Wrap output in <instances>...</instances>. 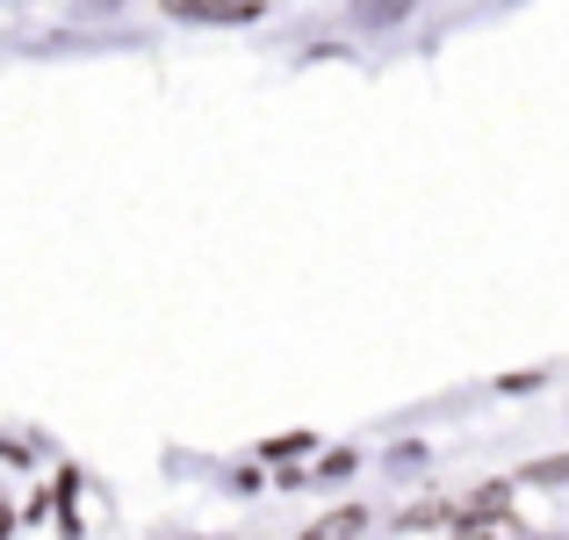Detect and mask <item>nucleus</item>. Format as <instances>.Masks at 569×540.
Masks as SVG:
<instances>
[{
  "instance_id": "f257e3e1",
  "label": "nucleus",
  "mask_w": 569,
  "mask_h": 540,
  "mask_svg": "<svg viewBox=\"0 0 569 540\" xmlns=\"http://www.w3.org/2000/svg\"><path fill=\"white\" fill-rule=\"evenodd\" d=\"M353 533H361V512H332V519H325V527L310 533V540H353Z\"/></svg>"
},
{
  "instance_id": "f03ea898",
  "label": "nucleus",
  "mask_w": 569,
  "mask_h": 540,
  "mask_svg": "<svg viewBox=\"0 0 569 540\" xmlns=\"http://www.w3.org/2000/svg\"><path fill=\"white\" fill-rule=\"evenodd\" d=\"M0 533H8V512H0Z\"/></svg>"
}]
</instances>
